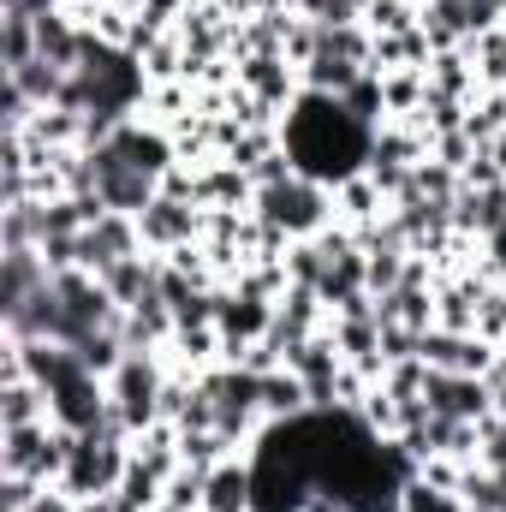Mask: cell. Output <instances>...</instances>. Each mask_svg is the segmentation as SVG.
Masks as SVG:
<instances>
[{"label":"cell","mask_w":506,"mask_h":512,"mask_svg":"<svg viewBox=\"0 0 506 512\" xmlns=\"http://www.w3.org/2000/svg\"><path fill=\"white\" fill-rule=\"evenodd\" d=\"M256 215L268 227H280L286 239H316L328 233L340 215H334V185L310 179V173H292L286 185H262L256 191Z\"/></svg>","instance_id":"1"},{"label":"cell","mask_w":506,"mask_h":512,"mask_svg":"<svg viewBox=\"0 0 506 512\" xmlns=\"http://www.w3.org/2000/svg\"><path fill=\"white\" fill-rule=\"evenodd\" d=\"M167 358L161 352H131L126 364L108 376V405L126 423V435H143L161 423V393H167Z\"/></svg>","instance_id":"2"},{"label":"cell","mask_w":506,"mask_h":512,"mask_svg":"<svg viewBox=\"0 0 506 512\" xmlns=\"http://www.w3.org/2000/svg\"><path fill=\"white\" fill-rule=\"evenodd\" d=\"M72 453V429L60 423H24V429H0V477H36V483H60Z\"/></svg>","instance_id":"3"},{"label":"cell","mask_w":506,"mask_h":512,"mask_svg":"<svg viewBox=\"0 0 506 512\" xmlns=\"http://www.w3.org/2000/svg\"><path fill=\"white\" fill-rule=\"evenodd\" d=\"M137 233H143V251L173 256V251H185V245L203 239V209H197V203H179V197L161 191V197L137 215Z\"/></svg>","instance_id":"4"},{"label":"cell","mask_w":506,"mask_h":512,"mask_svg":"<svg viewBox=\"0 0 506 512\" xmlns=\"http://www.w3.org/2000/svg\"><path fill=\"white\" fill-rule=\"evenodd\" d=\"M423 405L435 417H453V423H483L495 411V387L489 376H453V370H429L423 382Z\"/></svg>","instance_id":"5"},{"label":"cell","mask_w":506,"mask_h":512,"mask_svg":"<svg viewBox=\"0 0 506 512\" xmlns=\"http://www.w3.org/2000/svg\"><path fill=\"white\" fill-rule=\"evenodd\" d=\"M239 90L262 102L268 114H280L286 120V108L304 96V78H298V66L286 60V54H245L239 60Z\"/></svg>","instance_id":"6"},{"label":"cell","mask_w":506,"mask_h":512,"mask_svg":"<svg viewBox=\"0 0 506 512\" xmlns=\"http://www.w3.org/2000/svg\"><path fill=\"white\" fill-rule=\"evenodd\" d=\"M78 251H84V268H90V274H108L120 256H137V251H143L137 215H120V209H108L102 221H90V227L78 233Z\"/></svg>","instance_id":"7"},{"label":"cell","mask_w":506,"mask_h":512,"mask_svg":"<svg viewBox=\"0 0 506 512\" xmlns=\"http://www.w3.org/2000/svg\"><path fill=\"white\" fill-rule=\"evenodd\" d=\"M197 203L203 209H256V179L239 167V161H209L197 167Z\"/></svg>","instance_id":"8"},{"label":"cell","mask_w":506,"mask_h":512,"mask_svg":"<svg viewBox=\"0 0 506 512\" xmlns=\"http://www.w3.org/2000/svg\"><path fill=\"white\" fill-rule=\"evenodd\" d=\"M102 286H108V298L131 310V304H143V298H155L161 292V256L155 251H137V256H120L108 274H96Z\"/></svg>","instance_id":"9"},{"label":"cell","mask_w":506,"mask_h":512,"mask_svg":"<svg viewBox=\"0 0 506 512\" xmlns=\"http://www.w3.org/2000/svg\"><path fill=\"white\" fill-rule=\"evenodd\" d=\"M501 221H506V185H465L453 197V233H465V239L483 245Z\"/></svg>","instance_id":"10"},{"label":"cell","mask_w":506,"mask_h":512,"mask_svg":"<svg viewBox=\"0 0 506 512\" xmlns=\"http://www.w3.org/2000/svg\"><path fill=\"white\" fill-rule=\"evenodd\" d=\"M256 507V471L245 453H233L227 465L209 471V495H203V512H251Z\"/></svg>","instance_id":"11"},{"label":"cell","mask_w":506,"mask_h":512,"mask_svg":"<svg viewBox=\"0 0 506 512\" xmlns=\"http://www.w3.org/2000/svg\"><path fill=\"white\" fill-rule=\"evenodd\" d=\"M24 423H54L48 387L30 376H0V429H24Z\"/></svg>","instance_id":"12"},{"label":"cell","mask_w":506,"mask_h":512,"mask_svg":"<svg viewBox=\"0 0 506 512\" xmlns=\"http://www.w3.org/2000/svg\"><path fill=\"white\" fill-rule=\"evenodd\" d=\"M334 215H340V227H370V221H381L387 215V197L376 191V179L370 173H352V179H340L334 185Z\"/></svg>","instance_id":"13"},{"label":"cell","mask_w":506,"mask_h":512,"mask_svg":"<svg viewBox=\"0 0 506 512\" xmlns=\"http://www.w3.org/2000/svg\"><path fill=\"white\" fill-rule=\"evenodd\" d=\"M364 72H370V66H358V60H340V54H316L310 66H298L304 90H310V96H334V102H340V96H346V90H352Z\"/></svg>","instance_id":"14"},{"label":"cell","mask_w":506,"mask_h":512,"mask_svg":"<svg viewBox=\"0 0 506 512\" xmlns=\"http://www.w3.org/2000/svg\"><path fill=\"white\" fill-rule=\"evenodd\" d=\"M423 78H429V90H441V96H459V102H471V96L483 90V78H477V66H471V54H465V48H447V54H435Z\"/></svg>","instance_id":"15"},{"label":"cell","mask_w":506,"mask_h":512,"mask_svg":"<svg viewBox=\"0 0 506 512\" xmlns=\"http://www.w3.org/2000/svg\"><path fill=\"white\" fill-rule=\"evenodd\" d=\"M304 411H316V405H310V387L298 382L292 370L262 376V417H268V423H292V417H304Z\"/></svg>","instance_id":"16"},{"label":"cell","mask_w":506,"mask_h":512,"mask_svg":"<svg viewBox=\"0 0 506 512\" xmlns=\"http://www.w3.org/2000/svg\"><path fill=\"white\" fill-rule=\"evenodd\" d=\"M423 36L435 42V54H447V48H465V42H471L465 0H429V6H423Z\"/></svg>","instance_id":"17"},{"label":"cell","mask_w":506,"mask_h":512,"mask_svg":"<svg viewBox=\"0 0 506 512\" xmlns=\"http://www.w3.org/2000/svg\"><path fill=\"white\" fill-rule=\"evenodd\" d=\"M381 102H387V120L411 126L423 114V102H429V78L423 72H387L381 78Z\"/></svg>","instance_id":"18"},{"label":"cell","mask_w":506,"mask_h":512,"mask_svg":"<svg viewBox=\"0 0 506 512\" xmlns=\"http://www.w3.org/2000/svg\"><path fill=\"white\" fill-rule=\"evenodd\" d=\"M417 18H423L417 0H370V6H364V30H370V36H399V30H411Z\"/></svg>","instance_id":"19"},{"label":"cell","mask_w":506,"mask_h":512,"mask_svg":"<svg viewBox=\"0 0 506 512\" xmlns=\"http://www.w3.org/2000/svg\"><path fill=\"white\" fill-rule=\"evenodd\" d=\"M477 465L483 471H506V411H489L477 423Z\"/></svg>","instance_id":"20"},{"label":"cell","mask_w":506,"mask_h":512,"mask_svg":"<svg viewBox=\"0 0 506 512\" xmlns=\"http://www.w3.org/2000/svg\"><path fill=\"white\" fill-rule=\"evenodd\" d=\"M42 489L48 483H36V477H0V512H30Z\"/></svg>","instance_id":"21"},{"label":"cell","mask_w":506,"mask_h":512,"mask_svg":"<svg viewBox=\"0 0 506 512\" xmlns=\"http://www.w3.org/2000/svg\"><path fill=\"white\" fill-rule=\"evenodd\" d=\"M483 274H489L495 286H506V221L483 239Z\"/></svg>","instance_id":"22"},{"label":"cell","mask_w":506,"mask_h":512,"mask_svg":"<svg viewBox=\"0 0 506 512\" xmlns=\"http://www.w3.org/2000/svg\"><path fill=\"white\" fill-rule=\"evenodd\" d=\"M495 411H506V382H501V387H495Z\"/></svg>","instance_id":"23"}]
</instances>
